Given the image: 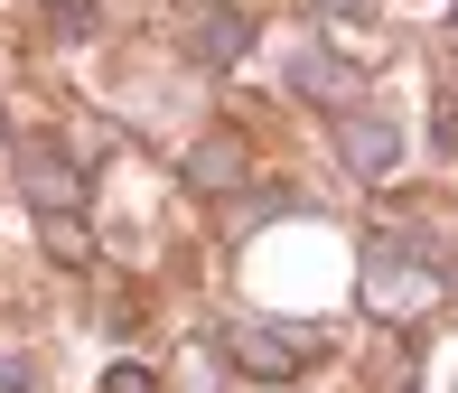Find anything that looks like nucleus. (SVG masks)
I'll return each instance as SVG.
<instances>
[{
  "label": "nucleus",
  "mask_w": 458,
  "mask_h": 393,
  "mask_svg": "<svg viewBox=\"0 0 458 393\" xmlns=\"http://www.w3.org/2000/svg\"><path fill=\"white\" fill-rule=\"evenodd\" d=\"M346 150H356V169H393V132H384V122H356Z\"/></svg>",
  "instance_id": "1"
},
{
  "label": "nucleus",
  "mask_w": 458,
  "mask_h": 393,
  "mask_svg": "<svg viewBox=\"0 0 458 393\" xmlns=\"http://www.w3.org/2000/svg\"><path fill=\"white\" fill-rule=\"evenodd\" d=\"M206 38H216L206 56H243V38H253V29H243V19H206Z\"/></svg>",
  "instance_id": "2"
}]
</instances>
